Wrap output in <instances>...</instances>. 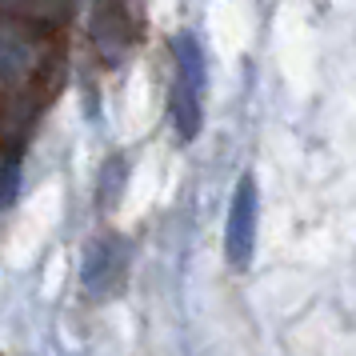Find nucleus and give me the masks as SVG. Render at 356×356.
I'll return each instance as SVG.
<instances>
[{"label":"nucleus","instance_id":"3","mask_svg":"<svg viewBox=\"0 0 356 356\" xmlns=\"http://www.w3.org/2000/svg\"><path fill=\"white\" fill-rule=\"evenodd\" d=\"M124 273H129V244L120 241L116 232H104V236H97V241L88 244L81 280H84V289L92 292L97 300L113 296V292H120Z\"/></svg>","mask_w":356,"mask_h":356},{"label":"nucleus","instance_id":"4","mask_svg":"<svg viewBox=\"0 0 356 356\" xmlns=\"http://www.w3.org/2000/svg\"><path fill=\"white\" fill-rule=\"evenodd\" d=\"M17 193H20V161L8 156V161L0 164V209H13Z\"/></svg>","mask_w":356,"mask_h":356},{"label":"nucleus","instance_id":"5","mask_svg":"<svg viewBox=\"0 0 356 356\" xmlns=\"http://www.w3.org/2000/svg\"><path fill=\"white\" fill-rule=\"evenodd\" d=\"M120 168H124V164L113 161L108 164V177H104V204H108V209H113V200H116V177H120Z\"/></svg>","mask_w":356,"mask_h":356},{"label":"nucleus","instance_id":"1","mask_svg":"<svg viewBox=\"0 0 356 356\" xmlns=\"http://www.w3.org/2000/svg\"><path fill=\"white\" fill-rule=\"evenodd\" d=\"M172 60H177V76H172V120H177V136L188 145V140L200 136V124H204V88H209L204 52L196 44V36L180 33L172 40Z\"/></svg>","mask_w":356,"mask_h":356},{"label":"nucleus","instance_id":"2","mask_svg":"<svg viewBox=\"0 0 356 356\" xmlns=\"http://www.w3.org/2000/svg\"><path fill=\"white\" fill-rule=\"evenodd\" d=\"M257 220H260L257 177L244 172L236 180V193H232V204H228V225H225V257L236 273H244L252 264V252H257Z\"/></svg>","mask_w":356,"mask_h":356}]
</instances>
